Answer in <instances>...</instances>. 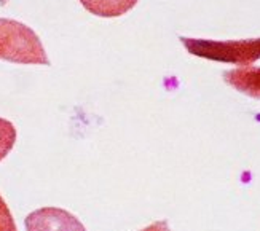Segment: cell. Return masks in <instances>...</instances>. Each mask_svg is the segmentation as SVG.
<instances>
[{"label":"cell","instance_id":"cell-1","mask_svg":"<svg viewBox=\"0 0 260 231\" xmlns=\"http://www.w3.org/2000/svg\"><path fill=\"white\" fill-rule=\"evenodd\" d=\"M0 59L15 64L50 65L39 36L24 22L0 18Z\"/></svg>","mask_w":260,"mask_h":231},{"label":"cell","instance_id":"cell-2","mask_svg":"<svg viewBox=\"0 0 260 231\" xmlns=\"http://www.w3.org/2000/svg\"><path fill=\"white\" fill-rule=\"evenodd\" d=\"M185 50L203 59L247 65L260 59V37L244 40H208L180 36Z\"/></svg>","mask_w":260,"mask_h":231},{"label":"cell","instance_id":"cell-3","mask_svg":"<svg viewBox=\"0 0 260 231\" xmlns=\"http://www.w3.org/2000/svg\"><path fill=\"white\" fill-rule=\"evenodd\" d=\"M26 231H86L85 225L69 211L61 207H42L30 212L24 220Z\"/></svg>","mask_w":260,"mask_h":231},{"label":"cell","instance_id":"cell-4","mask_svg":"<svg viewBox=\"0 0 260 231\" xmlns=\"http://www.w3.org/2000/svg\"><path fill=\"white\" fill-rule=\"evenodd\" d=\"M225 83L235 88L241 94L260 99V67L244 65L223 72Z\"/></svg>","mask_w":260,"mask_h":231},{"label":"cell","instance_id":"cell-5","mask_svg":"<svg viewBox=\"0 0 260 231\" xmlns=\"http://www.w3.org/2000/svg\"><path fill=\"white\" fill-rule=\"evenodd\" d=\"M139 0H80L86 11L99 18H118L131 11Z\"/></svg>","mask_w":260,"mask_h":231},{"label":"cell","instance_id":"cell-6","mask_svg":"<svg viewBox=\"0 0 260 231\" xmlns=\"http://www.w3.org/2000/svg\"><path fill=\"white\" fill-rule=\"evenodd\" d=\"M15 142H16L15 124L5 118H0V161L8 156V153L15 147Z\"/></svg>","mask_w":260,"mask_h":231},{"label":"cell","instance_id":"cell-7","mask_svg":"<svg viewBox=\"0 0 260 231\" xmlns=\"http://www.w3.org/2000/svg\"><path fill=\"white\" fill-rule=\"evenodd\" d=\"M0 231H18L15 218L11 215L5 200L0 196Z\"/></svg>","mask_w":260,"mask_h":231},{"label":"cell","instance_id":"cell-8","mask_svg":"<svg viewBox=\"0 0 260 231\" xmlns=\"http://www.w3.org/2000/svg\"><path fill=\"white\" fill-rule=\"evenodd\" d=\"M139 231H171V229H169V225L166 220H158V222H153L152 225L145 226Z\"/></svg>","mask_w":260,"mask_h":231},{"label":"cell","instance_id":"cell-9","mask_svg":"<svg viewBox=\"0 0 260 231\" xmlns=\"http://www.w3.org/2000/svg\"><path fill=\"white\" fill-rule=\"evenodd\" d=\"M7 2H8V0H0V5L5 7V5H7Z\"/></svg>","mask_w":260,"mask_h":231}]
</instances>
